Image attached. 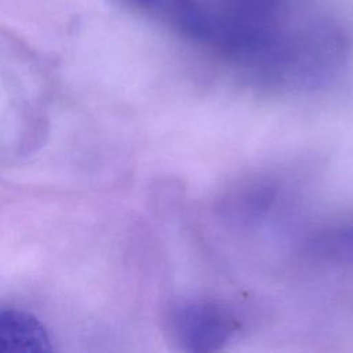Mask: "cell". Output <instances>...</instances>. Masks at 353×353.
Here are the masks:
<instances>
[{
  "instance_id": "1",
  "label": "cell",
  "mask_w": 353,
  "mask_h": 353,
  "mask_svg": "<svg viewBox=\"0 0 353 353\" xmlns=\"http://www.w3.org/2000/svg\"><path fill=\"white\" fill-rule=\"evenodd\" d=\"M172 339L192 352H212L223 346L237 331L233 313L211 301H182L174 303L167 314Z\"/></svg>"
},
{
  "instance_id": "2",
  "label": "cell",
  "mask_w": 353,
  "mask_h": 353,
  "mask_svg": "<svg viewBox=\"0 0 353 353\" xmlns=\"http://www.w3.org/2000/svg\"><path fill=\"white\" fill-rule=\"evenodd\" d=\"M124 11L156 18L192 39L201 28L207 6L200 0H110Z\"/></svg>"
},
{
  "instance_id": "3",
  "label": "cell",
  "mask_w": 353,
  "mask_h": 353,
  "mask_svg": "<svg viewBox=\"0 0 353 353\" xmlns=\"http://www.w3.org/2000/svg\"><path fill=\"white\" fill-rule=\"evenodd\" d=\"M0 352L47 353L52 352L51 338L44 324L32 313L0 309Z\"/></svg>"
},
{
  "instance_id": "4",
  "label": "cell",
  "mask_w": 353,
  "mask_h": 353,
  "mask_svg": "<svg viewBox=\"0 0 353 353\" xmlns=\"http://www.w3.org/2000/svg\"><path fill=\"white\" fill-rule=\"evenodd\" d=\"M309 248L312 254L330 261L353 262V223L319 233L310 240Z\"/></svg>"
}]
</instances>
